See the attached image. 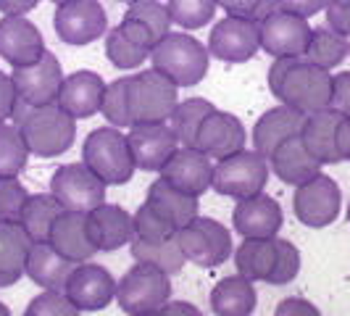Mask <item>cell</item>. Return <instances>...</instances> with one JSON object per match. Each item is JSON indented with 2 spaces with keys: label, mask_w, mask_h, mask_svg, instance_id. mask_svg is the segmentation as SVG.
Segmentation results:
<instances>
[{
  "label": "cell",
  "mask_w": 350,
  "mask_h": 316,
  "mask_svg": "<svg viewBox=\"0 0 350 316\" xmlns=\"http://www.w3.org/2000/svg\"><path fill=\"white\" fill-rule=\"evenodd\" d=\"M269 90L284 105L311 116L316 111L329 108L332 74L303 55H282L274 58L269 69Z\"/></svg>",
  "instance_id": "1"
},
{
  "label": "cell",
  "mask_w": 350,
  "mask_h": 316,
  "mask_svg": "<svg viewBox=\"0 0 350 316\" xmlns=\"http://www.w3.org/2000/svg\"><path fill=\"white\" fill-rule=\"evenodd\" d=\"M11 122L21 129L29 153L40 158H55L66 153L77 137V119L58 103L27 105L18 101Z\"/></svg>",
  "instance_id": "2"
},
{
  "label": "cell",
  "mask_w": 350,
  "mask_h": 316,
  "mask_svg": "<svg viewBox=\"0 0 350 316\" xmlns=\"http://www.w3.org/2000/svg\"><path fill=\"white\" fill-rule=\"evenodd\" d=\"M153 69L166 74L176 88H195L208 74L211 53L198 37L187 32H169L150 51Z\"/></svg>",
  "instance_id": "3"
},
{
  "label": "cell",
  "mask_w": 350,
  "mask_h": 316,
  "mask_svg": "<svg viewBox=\"0 0 350 316\" xmlns=\"http://www.w3.org/2000/svg\"><path fill=\"white\" fill-rule=\"evenodd\" d=\"M82 161L105 185H126L135 176L129 140L119 127H98L82 142Z\"/></svg>",
  "instance_id": "4"
},
{
  "label": "cell",
  "mask_w": 350,
  "mask_h": 316,
  "mask_svg": "<svg viewBox=\"0 0 350 316\" xmlns=\"http://www.w3.org/2000/svg\"><path fill=\"white\" fill-rule=\"evenodd\" d=\"M172 300V277L150 263H135L119 285H116V303L126 316L156 314Z\"/></svg>",
  "instance_id": "5"
},
{
  "label": "cell",
  "mask_w": 350,
  "mask_h": 316,
  "mask_svg": "<svg viewBox=\"0 0 350 316\" xmlns=\"http://www.w3.org/2000/svg\"><path fill=\"white\" fill-rule=\"evenodd\" d=\"M126 88H129V114L132 124H150V122H169L174 114L176 103V85L156 71L153 66L137 74L126 77Z\"/></svg>",
  "instance_id": "6"
},
{
  "label": "cell",
  "mask_w": 350,
  "mask_h": 316,
  "mask_svg": "<svg viewBox=\"0 0 350 316\" xmlns=\"http://www.w3.org/2000/svg\"><path fill=\"white\" fill-rule=\"evenodd\" d=\"M269 158H263L258 150H237L232 156L221 158L213 163V182L211 190H216L224 198L243 200L250 195L263 193L269 182Z\"/></svg>",
  "instance_id": "7"
},
{
  "label": "cell",
  "mask_w": 350,
  "mask_h": 316,
  "mask_svg": "<svg viewBox=\"0 0 350 316\" xmlns=\"http://www.w3.org/2000/svg\"><path fill=\"white\" fill-rule=\"evenodd\" d=\"M176 243L185 259L200 269H216L234 253L232 232L211 216H195L190 224L176 232Z\"/></svg>",
  "instance_id": "8"
},
{
  "label": "cell",
  "mask_w": 350,
  "mask_h": 316,
  "mask_svg": "<svg viewBox=\"0 0 350 316\" xmlns=\"http://www.w3.org/2000/svg\"><path fill=\"white\" fill-rule=\"evenodd\" d=\"M105 187L108 185L90 169L85 161L58 166L51 179V193L64 206V211L88 213L95 206L105 203Z\"/></svg>",
  "instance_id": "9"
},
{
  "label": "cell",
  "mask_w": 350,
  "mask_h": 316,
  "mask_svg": "<svg viewBox=\"0 0 350 316\" xmlns=\"http://www.w3.org/2000/svg\"><path fill=\"white\" fill-rule=\"evenodd\" d=\"M261 51V24L253 16H227L213 24L208 53L224 64H245Z\"/></svg>",
  "instance_id": "10"
},
{
  "label": "cell",
  "mask_w": 350,
  "mask_h": 316,
  "mask_svg": "<svg viewBox=\"0 0 350 316\" xmlns=\"http://www.w3.org/2000/svg\"><path fill=\"white\" fill-rule=\"evenodd\" d=\"M293 209L298 216L300 224L311 229H324L332 222H337L340 209H342V193L340 185L332 176L319 174L311 176L308 182H303L295 187V198H293Z\"/></svg>",
  "instance_id": "11"
},
{
  "label": "cell",
  "mask_w": 350,
  "mask_h": 316,
  "mask_svg": "<svg viewBox=\"0 0 350 316\" xmlns=\"http://www.w3.org/2000/svg\"><path fill=\"white\" fill-rule=\"evenodd\" d=\"M53 27L66 45H90L108 35V16L98 0H69L55 5Z\"/></svg>",
  "instance_id": "12"
},
{
  "label": "cell",
  "mask_w": 350,
  "mask_h": 316,
  "mask_svg": "<svg viewBox=\"0 0 350 316\" xmlns=\"http://www.w3.org/2000/svg\"><path fill=\"white\" fill-rule=\"evenodd\" d=\"M126 140H129V148H132L135 166L142 169V172H158V174L169 163V158L182 148L174 127L169 122L132 124Z\"/></svg>",
  "instance_id": "13"
},
{
  "label": "cell",
  "mask_w": 350,
  "mask_h": 316,
  "mask_svg": "<svg viewBox=\"0 0 350 316\" xmlns=\"http://www.w3.org/2000/svg\"><path fill=\"white\" fill-rule=\"evenodd\" d=\"M261 48L274 58L282 55H306L314 29L308 27V18L295 16L290 11L274 8L261 21Z\"/></svg>",
  "instance_id": "14"
},
{
  "label": "cell",
  "mask_w": 350,
  "mask_h": 316,
  "mask_svg": "<svg viewBox=\"0 0 350 316\" xmlns=\"http://www.w3.org/2000/svg\"><path fill=\"white\" fill-rule=\"evenodd\" d=\"M14 88L21 103L27 105H51L58 103V92L64 85V71L61 61L55 58V53H48L32 64V66H21L11 74Z\"/></svg>",
  "instance_id": "15"
},
{
  "label": "cell",
  "mask_w": 350,
  "mask_h": 316,
  "mask_svg": "<svg viewBox=\"0 0 350 316\" xmlns=\"http://www.w3.org/2000/svg\"><path fill=\"white\" fill-rule=\"evenodd\" d=\"M116 285L111 272L100 263H77L69 274L64 295L79 308V311H103L111 300H116Z\"/></svg>",
  "instance_id": "16"
},
{
  "label": "cell",
  "mask_w": 350,
  "mask_h": 316,
  "mask_svg": "<svg viewBox=\"0 0 350 316\" xmlns=\"http://www.w3.org/2000/svg\"><path fill=\"white\" fill-rule=\"evenodd\" d=\"M45 55V37L35 21L27 16L0 18V58L11 66H32Z\"/></svg>",
  "instance_id": "17"
},
{
  "label": "cell",
  "mask_w": 350,
  "mask_h": 316,
  "mask_svg": "<svg viewBox=\"0 0 350 316\" xmlns=\"http://www.w3.org/2000/svg\"><path fill=\"white\" fill-rule=\"evenodd\" d=\"M245 140H247L245 124L240 122L234 114H229V111L213 108L208 116H206V122L200 124L195 148L203 150L208 158L221 161V158L243 150Z\"/></svg>",
  "instance_id": "18"
},
{
  "label": "cell",
  "mask_w": 350,
  "mask_h": 316,
  "mask_svg": "<svg viewBox=\"0 0 350 316\" xmlns=\"http://www.w3.org/2000/svg\"><path fill=\"white\" fill-rule=\"evenodd\" d=\"M282 224H284L282 206L266 193L237 200L232 211V227L243 237H277Z\"/></svg>",
  "instance_id": "19"
},
{
  "label": "cell",
  "mask_w": 350,
  "mask_h": 316,
  "mask_svg": "<svg viewBox=\"0 0 350 316\" xmlns=\"http://www.w3.org/2000/svg\"><path fill=\"white\" fill-rule=\"evenodd\" d=\"M161 179H166L169 185H174L176 190L200 198L211 190L213 182V163L211 158L198 150V148H179L174 156L169 158V163L161 169Z\"/></svg>",
  "instance_id": "20"
},
{
  "label": "cell",
  "mask_w": 350,
  "mask_h": 316,
  "mask_svg": "<svg viewBox=\"0 0 350 316\" xmlns=\"http://www.w3.org/2000/svg\"><path fill=\"white\" fill-rule=\"evenodd\" d=\"M88 232L98 253L100 250L111 253V250H119L135 240V222H132V213L124 211L122 206L100 203L92 211H88Z\"/></svg>",
  "instance_id": "21"
},
{
  "label": "cell",
  "mask_w": 350,
  "mask_h": 316,
  "mask_svg": "<svg viewBox=\"0 0 350 316\" xmlns=\"http://www.w3.org/2000/svg\"><path fill=\"white\" fill-rule=\"evenodd\" d=\"M105 95V82L100 74L90 69L74 71L64 77V85L58 92V105L71 114L74 119H90L100 111Z\"/></svg>",
  "instance_id": "22"
},
{
  "label": "cell",
  "mask_w": 350,
  "mask_h": 316,
  "mask_svg": "<svg viewBox=\"0 0 350 316\" xmlns=\"http://www.w3.org/2000/svg\"><path fill=\"white\" fill-rule=\"evenodd\" d=\"M303 124H306V114H300L290 105L282 103L277 108H269L253 127V135H250L253 150H258L263 158H271L282 142L303 132Z\"/></svg>",
  "instance_id": "23"
},
{
  "label": "cell",
  "mask_w": 350,
  "mask_h": 316,
  "mask_svg": "<svg viewBox=\"0 0 350 316\" xmlns=\"http://www.w3.org/2000/svg\"><path fill=\"white\" fill-rule=\"evenodd\" d=\"M48 243H51L61 256H66V259H71V261H77V263L90 261V259L98 253V248L92 246V240H90L88 213H82V211H64V213L53 222Z\"/></svg>",
  "instance_id": "24"
},
{
  "label": "cell",
  "mask_w": 350,
  "mask_h": 316,
  "mask_svg": "<svg viewBox=\"0 0 350 316\" xmlns=\"http://www.w3.org/2000/svg\"><path fill=\"white\" fill-rule=\"evenodd\" d=\"M269 166H271L277 179H282L284 185H293V187L308 182L311 176L321 172V163L308 153V148H306L300 135L282 142L280 148L274 150V156L269 158Z\"/></svg>",
  "instance_id": "25"
},
{
  "label": "cell",
  "mask_w": 350,
  "mask_h": 316,
  "mask_svg": "<svg viewBox=\"0 0 350 316\" xmlns=\"http://www.w3.org/2000/svg\"><path fill=\"white\" fill-rule=\"evenodd\" d=\"M342 114H337L334 108L316 111L311 116H306L300 137L306 142L308 153L324 166V163H340V148H337V127H340Z\"/></svg>",
  "instance_id": "26"
},
{
  "label": "cell",
  "mask_w": 350,
  "mask_h": 316,
  "mask_svg": "<svg viewBox=\"0 0 350 316\" xmlns=\"http://www.w3.org/2000/svg\"><path fill=\"white\" fill-rule=\"evenodd\" d=\"M77 261L61 256L51 243H32L27 256V277L42 290H64Z\"/></svg>",
  "instance_id": "27"
},
{
  "label": "cell",
  "mask_w": 350,
  "mask_h": 316,
  "mask_svg": "<svg viewBox=\"0 0 350 316\" xmlns=\"http://www.w3.org/2000/svg\"><path fill=\"white\" fill-rule=\"evenodd\" d=\"M32 237L18 222H0V287H11L27 274Z\"/></svg>",
  "instance_id": "28"
},
{
  "label": "cell",
  "mask_w": 350,
  "mask_h": 316,
  "mask_svg": "<svg viewBox=\"0 0 350 316\" xmlns=\"http://www.w3.org/2000/svg\"><path fill=\"white\" fill-rule=\"evenodd\" d=\"M256 282L234 274L224 277L211 290V311L216 316H250L256 311Z\"/></svg>",
  "instance_id": "29"
},
{
  "label": "cell",
  "mask_w": 350,
  "mask_h": 316,
  "mask_svg": "<svg viewBox=\"0 0 350 316\" xmlns=\"http://www.w3.org/2000/svg\"><path fill=\"white\" fill-rule=\"evenodd\" d=\"M145 200H148L163 219H169L176 229L190 224L195 216H198V198L176 190L174 185H169L166 179H156V182L148 187V198H145Z\"/></svg>",
  "instance_id": "30"
},
{
  "label": "cell",
  "mask_w": 350,
  "mask_h": 316,
  "mask_svg": "<svg viewBox=\"0 0 350 316\" xmlns=\"http://www.w3.org/2000/svg\"><path fill=\"white\" fill-rule=\"evenodd\" d=\"M277 263V237H245V243L234 250L237 274L253 282H269Z\"/></svg>",
  "instance_id": "31"
},
{
  "label": "cell",
  "mask_w": 350,
  "mask_h": 316,
  "mask_svg": "<svg viewBox=\"0 0 350 316\" xmlns=\"http://www.w3.org/2000/svg\"><path fill=\"white\" fill-rule=\"evenodd\" d=\"M61 213H64V206L53 198V193H37L27 198L18 224L27 229V235H29L35 243H48L53 222H55Z\"/></svg>",
  "instance_id": "32"
},
{
  "label": "cell",
  "mask_w": 350,
  "mask_h": 316,
  "mask_svg": "<svg viewBox=\"0 0 350 316\" xmlns=\"http://www.w3.org/2000/svg\"><path fill=\"white\" fill-rule=\"evenodd\" d=\"M129 253H132L135 261L158 266V269H163L169 277H172V274H179L182 266L187 263L182 248L176 243V237H166V240H140V237H135V240L129 243Z\"/></svg>",
  "instance_id": "33"
},
{
  "label": "cell",
  "mask_w": 350,
  "mask_h": 316,
  "mask_svg": "<svg viewBox=\"0 0 350 316\" xmlns=\"http://www.w3.org/2000/svg\"><path fill=\"white\" fill-rule=\"evenodd\" d=\"M350 55V37L340 35L334 29H314L311 42H308V51L303 58H308L311 64L321 66V69L332 71L337 69L345 58Z\"/></svg>",
  "instance_id": "34"
},
{
  "label": "cell",
  "mask_w": 350,
  "mask_h": 316,
  "mask_svg": "<svg viewBox=\"0 0 350 316\" xmlns=\"http://www.w3.org/2000/svg\"><path fill=\"white\" fill-rule=\"evenodd\" d=\"M29 148L14 122L0 124V179L18 176L29 163Z\"/></svg>",
  "instance_id": "35"
},
{
  "label": "cell",
  "mask_w": 350,
  "mask_h": 316,
  "mask_svg": "<svg viewBox=\"0 0 350 316\" xmlns=\"http://www.w3.org/2000/svg\"><path fill=\"white\" fill-rule=\"evenodd\" d=\"M211 111H213V103L203 101V98H187V101L176 103L169 124L174 127L176 137H179V145L195 148L198 132H200V124L206 122V116H208Z\"/></svg>",
  "instance_id": "36"
},
{
  "label": "cell",
  "mask_w": 350,
  "mask_h": 316,
  "mask_svg": "<svg viewBox=\"0 0 350 316\" xmlns=\"http://www.w3.org/2000/svg\"><path fill=\"white\" fill-rule=\"evenodd\" d=\"M169 5V16L172 24L195 32V29H203L208 27V21L216 16V0H166Z\"/></svg>",
  "instance_id": "37"
},
{
  "label": "cell",
  "mask_w": 350,
  "mask_h": 316,
  "mask_svg": "<svg viewBox=\"0 0 350 316\" xmlns=\"http://www.w3.org/2000/svg\"><path fill=\"white\" fill-rule=\"evenodd\" d=\"M105 58L122 71L129 69H140L145 64V58H150V51H145L140 45L129 42L126 37L122 35V29H108L105 35Z\"/></svg>",
  "instance_id": "38"
},
{
  "label": "cell",
  "mask_w": 350,
  "mask_h": 316,
  "mask_svg": "<svg viewBox=\"0 0 350 316\" xmlns=\"http://www.w3.org/2000/svg\"><path fill=\"white\" fill-rule=\"evenodd\" d=\"M124 16L129 18H137L140 24H145L158 40L172 32V16H169V5L158 3V0H135L126 5Z\"/></svg>",
  "instance_id": "39"
},
{
  "label": "cell",
  "mask_w": 350,
  "mask_h": 316,
  "mask_svg": "<svg viewBox=\"0 0 350 316\" xmlns=\"http://www.w3.org/2000/svg\"><path fill=\"white\" fill-rule=\"evenodd\" d=\"M103 116L111 127H132V114H129V88H126V77H119L113 82L105 85L103 105H100Z\"/></svg>",
  "instance_id": "40"
},
{
  "label": "cell",
  "mask_w": 350,
  "mask_h": 316,
  "mask_svg": "<svg viewBox=\"0 0 350 316\" xmlns=\"http://www.w3.org/2000/svg\"><path fill=\"white\" fill-rule=\"evenodd\" d=\"M132 222H135V237H140V240H166V237H176V232H179L148 200L132 213Z\"/></svg>",
  "instance_id": "41"
},
{
  "label": "cell",
  "mask_w": 350,
  "mask_h": 316,
  "mask_svg": "<svg viewBox=\"0 0 350 316\" xmlns=\"http://www.w3.org/2000/svg\"><path fill=\"white\" fill-rule=\"evenodd\" d=\"M24 316H82V311L64 295V290H42L29 300Z\"/></svg>",
  "instance_id": "42"
},
{
  "label": "cell",
  "mask_w": 350,
  "mask_h": 316,
  "mask_svg": "<svg viewBox=\"0 0 350 316\" xmlns=\"http://www.w3.org/2000/svg\"><path fill=\"white\" fill-rule=\"evenodd\" d=\"M300 274V250L290 240H282L277 237V263H274V272L266 285H274V287H282V285H290Z\"/></svg>",
  "instance_id": "43"
},
{
  "label": "cell",
  "mask_w": 350,
  "mask_h": 316,
  "mask_svg": "<svg viewBox=\"0 0 350 316\" xmlns=\"http://www.w3.org/2000/svg\"><path fill=\"white\" fill-rule=\"evenodd\" d=\"M27 198H29V193L18 182V176L0 179V222H18Z\"/></svg>",
  "instance_id": "44"
},
{
  "label": "cell",
  "mask_w": 350,
  "mask_h": 316,
  "mask_svg": "<svg viewBox=\"0 0 350 316\" xmlns=\"http://www.w3.org/2000/svg\"><path fill=\"white\" fill-rule=\"evenodd\" d=\"M119 29H122V35L129 40V42H135V45H140V48H145V51H153V45L158 42V37L145 27V24H140L137 18H129L124 16L122 24H119Z\"/></svg>",
  "instance_id": "45"
},
{
  "label": "cell",
  "mask_w": 350,
  "mask_h": 316,
  "mask_svg": "<svg viewBox=\"0 0 350 316\" xmlns=\"http://www.w3.org/2000/svg\"><path fill=\"white\" fill-rule=\"evenodd\" d=\"M324 14H327L329 29L350 37V0H329Z\"/></svg>",
  "instance_id": "46"
},
{
  "label": "cell",
  "mask_w": 350,
  "mask_h": 316,
  "mask_svg": "<svg viewBox=\"0 0 350 316\" xmlns=\"http://www.w3.org/2000/svg\"><path fill=\"white\" fill-rule=\"evenodd\" d=\"M329 108H334L342 116H350V71L332 74V101H329Z\"/></svg>",
  "instance_id": "47"
},
{
  "label": "cell",
  "mask_w": 350,
  "mask_h": 316,
  "mask_svg": "<svg viewBox=\"0 0 350 316\" xmlns=\"http://www.w3.org/2000/svg\"><path fill=\"white\" fill-rule=\"evenodd\" d=\"M16 103H18V95H16V88H14L11 74H3L0 71V124L11 122Z\"/></svg>",
  "instance_id": "48"
},
{
  "label": "cell",
  "mask_w": 350,
  "mask_h": 316,
  "mask_svg": "<svg viewBox=\"0 0 350 316\" xmlns=\"http://www.w3.org/2000/svg\"><path fill=\"white\" fill-rule=\"evenodd\" d=\"M327 3H329V0H277V5H280L282 11H290V14L303 16V18L316 16L319 11L327 8Z\"/></svg>",
  "instance_id": "49"
},
{
  "label": "cell",
  "mask_w": 350,
  "mask_h": 316,
  "mask_svg": "<svg viewBox=\"0 0 350 316\" xmlns=\"http://www.w3.org/2000/svg\"><path fill=\"white\" fill-rule=\"evenodd\" d=\"M274 316H321V311L306 298H284L274 308Z\"/></svg>",
  "instance_id": "50"
},
{
  "label": "cell",
  "mask_w": 350,
  "mask_h": 316,
  "mask_svg": "<svg viewBox=\"0 0 350 316\" xmlns=\"http://www.w3.org/2000/svg\"><path fill=\"white\" fill-rule=\"evenodd\" d=\"M263 0H216L219 8H224L232 16H256Z\"/></svg>",
  "instance_id": "51"
},
{
  "label": "cell",
  "mask_w": 350,
  "mask_h": 316,
  "mask_svg": "<svg viewBox=\"0 0 350 316\" xmlns=\"http://www.w3.org/2000/svg\"><path fill=\"white\" fill-rule=\"evenodd\" d=\"M37 5H40V0H0V14L3 16H27Z\"/></svg>",
  "instance_id": "52"
},
{
  "label": "cell",
  "mask_w": 350,
  "mask_h": 316,
  "mask_svg": "<svg viewBox=\"0 0 350 316\" xmlns=\"http://www.w3.org/2000/svg\"><path fill=\"white\" fill-rule=\"evenodd\" d=\"M156 316H203V311L187 300H169L161 311H156Z\"/></svg>",
  "instance_id": "53"
},
{
  "label": "cell",
  "mask_w": 350,
  "mask_h": 316,
  "mask_svg": "<svg viewBox=\"0 0 350 316\" xmlns=\"http://www.w3.org/2000/svg\"><path fill=\"white\" fill-rule=\"evenodd\" d=\"M337 148H340L342 161H350V116L340 119V127H337Z\"/></svg>",
  "instance_id": "54"
},
{
  "label": "cell",
  "mask_w": 350,
  "mask_h": 316,
  "mask_svg": "<svg viewBox=\"0 0 350 316\" xmlns=\"http://www.w3.org/2000/svg\"><path fill=\"white\" fill-rule=\"evenodd\" d=\"M0 316H14V314H11V308H8L3 300H0Z\"/></svg>",
  "instance_id": "55"
},
{
  "label": "cell",
  "mask_w": 350,
  "mask_h": 316,
  "mask_svg": "<svg viewBox=\"0 0 350 316\" xmlns=\"http://www.w3.org/2000/svg\"><path fill=\"white\" fill-rule=\"evenodd\" d=\"M53 3H55V5H61V3H69V0H53Z\"/></svg>",
  "instance_id": "56"
},
{
  "label": "cell",
  "mask_w": 350,
  "mask_h": 316,
  "mask_svg": "<svg viewBox=\"0 0 350 316\" xmlns=\"http://www.w3.org/2000/svg\"><path fill=\"white\" fill-rule=\"evenodd\" d=\"M119 3H126V5H129V3H135V0H119Z\"/></svg>",
  "instance_id": "57"
},
{
  "label": "cell",
  "mask_w": 350,
  "mask_h": 316,
  "mask_svg": "<svg viewBox=\"0 0 350 316\" xmlns=\"http://www.w3.org/2000/svg\"><path fill=\"white\" fill-rule=\"evenodd\" d=\"M140 316H156V314H140Z\"/></svg>",
  "instance_id": "58"
},
{
  "label": "cell",
  "mask_w": 350,
  "mask_h": 316,
  "mask_svg": "<svg viewBox=\"0 0 350 316\" xmlns=\"http://www.w3.org/2000/svg\"><path fill=\"white\" fill-rule=\"evenodd\" d=\"M348 222H350V209H348Z\"/></svg>",
  "instance_id": "59"
}]
</instances>
